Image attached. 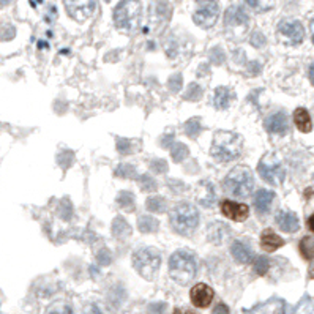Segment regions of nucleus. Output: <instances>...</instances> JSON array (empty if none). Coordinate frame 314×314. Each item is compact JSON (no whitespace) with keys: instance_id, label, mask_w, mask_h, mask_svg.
Here are the masks:
<instances>
[{"instance_id":"nucleus-30","label":"nucleus","mask_w":314,"mask_h":314,"mask_svg":"<svg viewBox=\"0 0 314 314\" xmlns=\"http://www.w3.org/2000/svg\"><path fill=\"white\" fill-rule=\"evenodd\" d=\"M246 4L250 5L254 11L264 13V11H269L273 8L275 0H246Z\"/></svg>"},{"instance_id":"nucleus-38","label":"nucleus","mask_w":314,"mask_h":314,"mask_svg":"<svg viewBox=\"0 0 314 314\" xmlns=\"http://www.w3.org/2000/svg\"><path fill=\"white\" fill-rule=\"evenodd\" d=\"M168 86H169V89H171L172 92H178L180 87H181V76H180V74H178V76H172V77L169 79V82H168Z\"/></svg>"},{"instance_id":"nucleus-16","label":"nucleus","mask_w":314,"mask_h":314,"mask_svg":"<svg viewBox=\"0 0 314 314\" xmlns=\"http://www.w3.org/2000/svg\"><path fill=\"white\" fill-rule=\"evenodd\" d=\"M230 253H232L234 259L240 264H250L254 259V253L251 250V246L245 242H234L230 246Z\"/></svg>"},{"instance_id":"nucleus-47","label":"nucleus","mask_w":314,"mask_h":314,"mask_svg":"<svg viewBox=\"0 0 314 314\" xmlns=\"http://www.w3.org/2000/svg\"><path fill=\"white\" fill-rule=\"evenodd\" d=\"M311 34H312V43H314V19L311 21Z\"/></svg>"},{"instance_id":"nucleus-9","label":"nucleus","mask_w":314,"mask_h":314,"mask_svg":"<svg viewBox=\"0 0 314 314\" xmlns=\"http://www.w3.org/2000/svg\"><path fill=\"white\" fill-rule=\"evenodd\" d=\"M65 8L73 19L84 22L93 14L96 8V0H65Z\"/></svg>"},{"instance_id":"nucleus-49","label":"nucleus","mask_w":314,"mask_h":314,"mask_svg":"<svg viewBox=\"0 0 314 314\" xmlns=\"http://www.w3.org/2000/svg\"><path fill=\"white\" fill-rule=\"evenodd\" d=\"M275 314H284V309H283V308H281V309H278V311H276Z\"/></svg>"},{"instance_id":"nucleus-44","label":"nucleus","mask_w":314,"mask_h":314,"mask_svg":"<svg viewBox=\"0 0 314 314\" xmlns=\"http://www.w3.org/2000/svg\"><path fill=\"white\" fill-rule=\"evenodd\" d=\"M117 148H119V152H120V153H128V150H129V142L120 139L119 144H117Z\"/></svg>"},{"instance_id":"nucleus-37","label":"nucleus","mask_w":314,"mask_h":314,"mask_svg":"<svg viewBox=\"0 0 314 314\" xmlns=\"http://www.w3.org/2000/svg\"><path fill=\"white\" fill-rule=\"evenodd\" d=\"M147 312L148 314H164V312H166V303H163V302L152 303L150 306H148Z\"/></svg>"},{"instance_id":"nucleus-50","label":"nucleus","mask_w":314,"mask_h":314,"mask_svg":"<svg viewBox=\"0 0 314 314\" xmlns=\"http://www.w3.org/2000/svg\"><path fill=\"white\" fill-rule=\"evenodd\" d=\"M7 4V0H0V5H5Z\"/></svg>"},{"instance_id":"nucleus-23","label":"nucleus","mask_w":314,"mask_h":314,"mask_svg":"<svg viewBox=\"0 0 314 314\" xmlns=\"http://www.w3.org/2000/svg\"><path fill=\"white\" fill-rule=\"evenodd\" d=\"M117 205L125 210V212H135L136 208V202H135V196L133 193L129 191H120L119 196H117Z\"/></svg>"},{"instance_id":"nucleus-15","label":"nucleus","mask_w":314,"mask_h":314,"mask_svg":"<svg viewBox=\"0 0 314 314\" xmlns=\"http://www.w3.org/2000/svg\"><path fill=\"white\" fill-rule=\"evenodd\" d=\"M248 24V16L240 7H232L226 13V27L229 29H243Z\"/></svg>"},{"instance_id":"nucleus-29","label":"nucleus","mask_w":314,"mask_h":314,"mask_svg":"<svg viewBox=\"0 0 314 314\" xmlns=\"http://www.w3.org/2000/svg\"><path fill=\"white\" fill-rule=\"evenodd\" d=\"M300 253L305 259L314 257V239L312 237H303L300 242Z\"/></svg>"},{"instance_id":"nucleus-17","label":"nucleus","mask_w":314,"mask_h":314,"mask_svg":"<svg viewBox=\"0 0 314 314\" xmlns=\"http://www.w3.org/2000/svg\"><path fill=\"white\" fill-rule=\"evenodd\" d=\"M283 245H284V240L278 234H275L272 229L264 230L262 236H260V246H262V250L267 251V253L276 251L278 248H281Z\"/></svg>"},{"instance_id":"nucleus-19","label":"nucleus","mask_w":314,"mask_h":314,"mask_svg":"<svg viewBox=\"0 0 314 314\" xmlns=\"http://www.w3.org/2000/svg\"><path fill=\"white\" fill-rule=\"evenodd\" d=\"M275 199V193L269 191V190H259L254 194V207L257 210V213H267L272 207V202Z\"/></svg>"},{"instance_id":"nucleus-27","label":"nucleus","mask_w":314,"mask_h":314,"mask_svg":"<svg viewBox=\"0 0 314 314\" xmlns=\"http://www.w3.org/2000/svg\"><path fill=\"white\" fill-rule=\"evenodd\" d=\"M171 155H172V160L175 163H180L190 155V150L184 142H175L171 148Z\"/></svg>"},{"instance_id":"nucleus-7","label":"nucleus","mask_w":314,"mask_h":314,"mask_svg":"<svg viewBox=\"0 0 314 314\" xmlns=\"http://www.w3.org/2000/svg\"><path fill=\"white\" fill-rule=\"evenodd\" d=\"M257 172L267 184L275 185V187L283 184V180L286 177V171L283 168V164H281V161L272 153L260 158L257 164Z\"/></svg>"},{"instance_id":"nucleus-45","label":"nucleus","mask_w":314,"mask_h":314,"mask_svg":"<svg viewBox=\"0 0 314 314\" xmlns=\"http://www.w3.org/2000/svg\"><path fill=\"white\" fill-rule=\"evenodd\" d=\"M308 227L311 232H314V215H311V217L308 218Z\"/></svg>"},{"instance_id":"nucleus-41","label":"nucleus","mask_w":314,"mask_h":314,"mask_svg":"<svg viewBox=\"0 0 314 314\" xmlns=\"http://www.w3.org/2000/svg\"><path fill=\"white\" fill-rule=\"evenodd\" d=\"M212 60L213 63H217V65H221L224 62V54L221 49H213L212 51Z\"/></svg>"},{"instance_id":"nucleus-35","label":"nucleus","mask_w":314,"mask_h":314,"mask_svg":"<svg viewBox=\"0 0 314 314\" xmlns=\"http://www.w3.org/2000/svg\"><path fill=\"white\" fill-rule=\"evenodd\" d=\"M150 168L153 169V172L156 174H164L168 171V163L164 161V160H153L150 163Z\"/></svg>"},{"instance_id":"nucleus-21","label":"nucleus","mask_w":314,"mask_h":314,"mask_svg":"<svg viewBox=\"0 0 314 314\" xmlns=\"http://www.w3.org/2000/svg\"><path fill=\"white\" fill-rule=\"evenodd\" d=\"M131 234V226L123 217H115L112 221V236L117 239H125Z\"/></svg>"},{"instance_id":"nucleus-31","label":"nucleus","mask_w":314,"mask_h":314,"mask_svg":"<svg viewBox=\"0 0 314 314\" xmlns=\"http://www.w3.org/2000/svg\"><path fill=\"white\" fill-rule=\"evenodd\" d=\"M138 184H139V188H141L144 193H155V191H156V181H155L150 175H147V174L139 177Z\"/></svg>"},{"instance_id":"nucleus-34","label":"nucleus","mask_w":314,"mask_h":314,"mask_svg":"<svg viewBox=\"0 0 314 314\" xmlns=\"http://www.w3.org/2000/svg\"><path fill=\"white\" fill-rule=\"evenodd\" d=\"M202 96V89L196 84V82H193V84H190L188 87V92L185 93V98L187 100H191V101H197L199 98Z\"/></svg>"},{"instance_id":"nucleus-10","label":"nucleus","mask_w":314,"mask_h":314,"mask_svg":"<svg viewBox=\"0 0 314 314\" xmlns=\"http://www.w3.org/2000/svg\"><path fill=\"white\" fill-rule=\"evenodd\" d=\"M278 35L289 44H299L305 38V29L299 21H283L278 25Z\"/></svg>"},{"instance_id":"nucleus-39","label":"nucleus","mask_w":314,"mask_h":314,"mask_svg":"<svg viewBox=\"0 0 314 314\" xmlns=\"http://www.w3.org/2000/svg\"><path fill=\"white\" fill-rule=\"evenodd\" d=\"M264 43H266V38H264V35L260 34V32H254L253 37H251V44L256 46V47H262Z\"/></svg>"},{"instance_id":"nucleus-12","label":"nucleus","mask_w":314,"mask_h":314,"mask_svg":"<svg viewBox=\"0 0 314 314\" xmlns=\"http://www.w3.org/2000/svg\"><path fill=\"white\" fill-rule=\"evenodd\" d=\"M221 212L224 217L230 218L232 221H245L250 215V208L245 204H239L234 201H223L221 202Z\"/></svg>"},{"instance_id":"nucleus-5","label":"nucleus","mask_w":314,"mask_h":314,"mask_svg":"<svg viewBox=\"0 0 314 314\" xmlns=\"http://www.w3.org/2000/svg\"><path fill=\"white\" fill-rule=\"evenodd\" d=\"M142 5L139 0H122L114 10V22L123 32H133L141 24Z\"/></svg>"},{"instance_id":"nucleus-13","label":"nucleus","mask_w":314,"mask_h":314,"mask_svg":"<svg viewBox=\"0 0 314 314\" xmlns=\"http://www.w3.org/2000/svg\"><path fill=\"white\" fill-rule=\"evenodd\" d=\"M266 128L269 133H273V135H284L287 133V117L284 112H276L273 115L267 119L266 122Z\"/></svg>"},{"instance_id":"nucleus-18","label":"nucleus","mask_w":314,"mask_h":314,"mask_svg":"<svg viewBox=\"0 0 314 314\" xmlns=\"http://www.w3.org/2000/svg\"><path fill=\"white\" fill-rule=\"evenodd\" d=\"M234 92L227 89V87H218L215 89V95H213V104L217 109H227L234 101Z\"/></svg>"},{"instance_id":"nucleus-11","label":"nucleus","mask_w":314,"mask_h":314,"mask_svg":"<svg viewBox=\"0 0 314 314\" xmlns=\"http://www.w3.org/2000/svg\"><path fill=\"white\" fill-rule=\"evenodd\" d=\"M213 289L204 283H199L196 284L191 292H190V299H191V303L196 306V308H207L212 302H213Z\"/></svg>"},{"instance_id":"nucleus-6","label":"nucleus","mask_w":314,"mask_h":314,"mask_svg":"<svg viewBox=\"0 0 314 314\" xmlns=\"http://www.w3.org/2000/svg\"><path fill=\"white\" fill-rule=\"evenodd\" d=\"M133 266L142 278L153 281L161 266V254L156 248L152 246L139 248L133 254Z\"/></svg>"},{"instance_id":"nucleus-42","label":"nucleus","mask_w":314,"mask_h":314,"mask_svg":"<svg viewBox=\"0 0 314 314\" xmlns=\"http://www.w3.org/2000/svg\"><path fill=\"white\" fill-rule=\"evenodd\" d=\"M84 314H106V312H104L100 306H98V305L92 303V305H89V306L86 308Z\"/></svg>"},{"instance_id":"nucleus-1","label":"nucleus","mask_w":314,"mask_h":314,"mask_svg":"<svg viewBox=\"0 0 314 314\" xmlns=\"http://www.w3.org/2000/svg\"><path fill=\"white\" fill-rule=\"evenodd\" d=\"M242 148H243V138L240 135L234 133V131L220 129L213 135L210 153L217 161L227 163L239 158L242 153Z\"/></svg>"},{"instance_id":"nucleus-36","label":"nucleus","mask_w":314,"mask_h":314,"mask_svg":"<svg viewBox=\"0 0 314 314\" xmlns=\"http://www.w3.org/2000/svg\"><path fill=\"white\" fill-rule=\"evenodd\" d=\"M47 314H76V312L68 305H56V306H53L51 309H49Z\"/></svg>"},{"instance_id":"nucleus-8","label":"nucleus","mask_w":314,"mask_h":314,"mask_svg":"<svg viewBox=\"0 0 314 314\" xmlns=\"http://www.w3.org/2000/svg\"><path fill=\"white\" fill-rule=\"evenodd\" d=\"M220 5L217 0H196V10L193 13V21L202 29H212L218 21Z\"/></svg>"},{"instance_id":"nucleus-28","label":"nucleus","mask_w":314,"mask_h":314,"mask_svg":"<svg viewBox=\"0 0 314 314\" xmlns=\"http://www.w3.org/2000/svg\"><path fill=\"white\" fill-rule=\"evenodd\" d=\"M202 131V125H201V120L197 117H193L190 119L187 123H185V133L191 138V139H196L197 136L201 135Z\"/></svg>"},{"instance_id":"nucleus-20","label":"nucleus","mask_w":314,"mask_h":314,"mask_svg":"<svg viewBox=\"0 0 314 314\" xmlns=\"http://www.w3.org/2000/svg\"><path fill=\"white\" fill-rule=\"evenodd\" d=\"M294 122H295V126L299 128L302 133H309L311 128H312V123H311V117L305 108H297L295 112H294Z\"/></svg>"},{"instance_id":"nucleus-14","label":"nucleus","mask_w":314,"mask_h":314,"mask_svg":"<svg viewBox=\"0 0 314 314\" xmlns=\"http://www.w3.org/2000/svg\"><path fill=\"white\" fill-rule=\"evenodd\" d=\"M276 224L279 226L281 230H284V232H297L300 227V223H299V218H297V215L292 213V212H279L276 215Z\"/></svg>"},{"instance_id":"nucleus-43","label":"nucleus","mask_w":314,"mask_h":314,"mask_svg":"<svg viewBox=\"0 0 314 314\" xmlns=\"http://www.w3.org/2000/svg\"><path fill=\"white\" fill-rule=\"evenodd\" d=\"M212 314H229V308L224 303H218L217 306H215Z\"/></svg>"},{"instance_id":"nucleus-33","label":"nucleus","mask_w":314,"mask_h":314,"mask_svg":"<svg viewBox=\"0 0 314 314\" xmlns=\"http://www.w3.org/2000/svg\"><path fill=\"white\" fill-rule=\"evenodd\" d=\"M267 270H269V259L264 256L254 257V272L257 275H266Z\"/></svg>"},{"instance_id":"nucleus-48","label":"nucleus","mask_w":314,"mask_h":314,"mask_svg":"<svg viewBox=\"0 0 314 314\" xmlns=\"http://www.w3.org/2000/svg\"><path fill=\"white\" fill-rule=\"evenodd\" d=\"M174 314H190V312H185V311H181V309H175Z\"/></svg>"},{"instance_id":"nucleus-46","label":"nucleus","mask_w":314,"mask_h":314,"mask_svg":"<svg viewBox=\"0 0 314 314\" xmlns=\"http://www.w3.org/2000/svg\"><path fill=\"white\" fill-rule=\"evenodd\" d=\"M309 79H311V82L314 84V65H311V68H309Z\"/></svg>"},{"instance_id":"nucleus-2","label":"nucleus","mask_w":314,"mask_h":314,"mask_svg":"<svg viewBox=\"0 0 314 314\" xmlns=\"http://www.w3.org/2000/svg\"><path fill=\"white\" fill-rule=\"evenodd\" d=\"M169 275L180 286H188L196 276V260L188 251H175L169 260Z\"/></svg>"},{"instance_id":"nucleus-26","label":"nucleus","mask_w":314,"mask_h":314,"mask_svg":"<svg viewBox=\"0 0 314 314\" xmlns=\"http://www.w3.org/2000/svg\"><path fill=\"white\" fill-rule=\"evenodd\" d=\"M223 227L221 223H213L212 226H208V239L213 242V243H217V245H221L223 240L227 237V230H224V232H220V229Z\"/></svg>"},{"instance_id":"nucleus-4","label":"nucleus","mask_w":314,"mask_h":314,"mask_svg":"<svg viewBox=\"0 0 314 314\" xmlns=\"http://www.w3.org/2000/svg\"><path fill=\"white\" fill-rule=\"evenodd\" d=\"M171 224L175 232L190 236L199 224V212L188 202H180L171 210Z\"/></svg>"},{"instance_id":"nucleus-32","label":"nucleus","mask_w":314,"mask_h":314,"mask_svg":"<svg viewBox=\"0 0 314 314\" xmlns=\"http://www.w3.org/2000/svg\"><path fill=\"white\" fill-rule=\"evenodd\" d=\"M115 175L122 177V178H135L136 177V169L131 164H120V166L115 169Z\"/></svg>"},{"instance_id":"nucleus-25","label":"nucleus","mask_w":314,"mask_h":314,"mask_svg":"<svg viewBox=\"0 0 314 314\" xmlns=\"http://www.w3.org/2000/svg\"><path fill=\"white\" fill-rule=\"evenodd\" d=\"M147 210L148 212H153V213H163V212H166V201H164V197L161 196H152V197H148L147 202Z\"/></svg>"},{"instance_id":"nucleus-3","label":"nucleus","mask_w":314,"mask_h":314,"mask_svg":"<svg viewBox=\"0 0 314 314\" xmlns=\"http://www.w3.org/2000/svg\"><path fill=\"white\" fill-rule=\"evenodd\" d=\"M224 190L236 197H248L254 190V175L250 168L236 166L224 178Z\"/></svg>"},{"instance_id":"nucleus-22","label":"nucleus","mask_w":314,"mask_h":314,"mask_svg":"<svg viewBox=\"0 0 314 314\" xmlns=\"http://www.w3.org/2000/svg\"><path fill=\"white\" fill-rule=\"evenodd\" d=\"M138 227L141 232L144 234H150V232H156L158 227H160V223L156 218L153 217H148V215H142V217L138 220Z\"/></svg>"},{"instance_id":"nucleus-40","label":"nucleus","mask_w":314,"mask_h":314,"mask_svg":"<svg viewBox=\"0 0 314 314\" xmlns=\"http://www.w3.org/2000/svg\"><path fill=\"white\" fill-rule=\"evenodd\" d=\"M98 260H100V264H103V266H109L112 257H111V253L108 250H101L100 253H98Z\"/></svg>"},{"instance_id":"nucleus-24","label":"nucleus","mask_w":314,"mask_h":314,"mask_svg":"<svg viewBox=\"0 0 314 314\" xmlns=\"http://www.w3.org/2000/svg\"><path fill=\"white\" fill-rule=\"evenodd\" d=\"M199 188H202L204 191H199V193H202L201 196H199V202L204 205V207H212V204L215 202V191H213V187H212V184H208V181H201L199 184Z\"/></svg>"}]
</instances>
